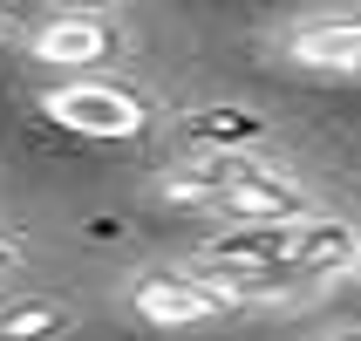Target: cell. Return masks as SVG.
<instances>
[{
	"label": "cell",
	"mask_w": 361,
	"mask_h": 341,
	"mask_svg": "<svg viewBox=\"0 0 361 341\" xmlns=\"http://www.w3.org/2000/svg\"><path fill=\"white\" fill-rule=\"evenodd\" d=\"M48 123L75 130V137H143L150 130V96L130 89V82H109V76H75L41 96Z\"/></svg>",
	"instance_id": "1"
},
{
	"label": "cell",
	"mask_w": 361,
	"mask_h": 341,
	"mask_svg": "<svg viewBox=\"0 0 361 341\" xmlns=\"http://www.w3.org/2000/svg\"><path fill=\"white\" fill-rule=\"evenodd\" d=\"M123 301H130V314L143 328H171V335L178 328H212V321L232 314V301L204 280L198 266H143Z\"/></svg>",
	"instance_id": "2"
},
{
	"label": "cell",
	"mask_w": 361,
	"mask_h": 341,
	"mask_svg": "<svg viewBox=\"0 0 361 341\" xmlns=\"http://www.w3.org/2000/svg\"><path fill=\"white\" fill-rule=\"evenodd\" d=\"M123 48V20L102 14V7H68V14H48L27 35V61L41 68H61V76H89Z\"/></svg>",
	"instance_id": "3"
},
{
	"label": "cell",
	"mask_w": 361,
	"mask_h": 341,
	"mask_svg": "<svg viewBox=\"0 0 361 341\" xmlns=\"http://www.w3.org/2000/svg\"><path fill=\"white\" fill-rule=\"evenodd\" d=\"M280 61L314 68V76H355L361 68V14L355 7H341V14H300L280 35Z\"/></svg>",
	"instance_id": "4"
},
{
	"label": "cell",
	"mask_w": 361,
	"mask_h": 341,
	"mask_svg": "<svg viewBox=\"0 0 361 341\" xmlns=\"http://www.w3.org/2000/svg\"><path fill=\"white\" fill-rule=\"evenodd\" d=\"M361 260V239H355V225L348 219H300L293 225V253H286V287L300 294V287H334L348 280Z\"/></svg>",
	"instance_id": "5"
},
{
	"label": "cell",
	"mask_w": 361,
	"mask_h": 341,
	"mask_svg": "<svg viewBox=\"0 0 361 341\" xmlns=\"http://www.w3.org/2000/svg\"><path fill=\"white\" fill-rule=\"evenodd\" d=\"M184 143L198 150V157H252V143H266V123L239 102H212V109H191L178 123Z\"/></svg>",
	"instance_id": "6"
},
{
	"label": "cell",
	"mask_w": 361,
	"mask_h": 341,
	"mask_svg": "<svg viewBox=\"0 0 361 341\" xmlns=\"http://www.w3.org/2000/svg\"><path fill=\"white\" fill-rule=\"evenodd\" d=\"M75 328V307L55 301V294H20V301L0 307V341H55Z\"/></svg>",
	"instance_id": "7"
},
{
	"label": "cell",
	"mask_w": 361,
	"mask_h": 341,
	"mask_svg": "<svg viewBox=\"0 0 361 341\" xmlns=\"http://www.w3.org/2000/svg\"><path fill=\"white\" fill-rule=\"evenodd\" d=\"M14 260H20V253H14L7 239H0V273H14Z\"/></svg>",
	"instance_id": "8"
},
{
	"label": "cell",
	"mask_w": 361,
	"mask_h": 341,
	"mask_svg": "<svg viewBox=\"0 0 361 341\" xmlns=\"http://www.w3.org/2000/svg\"><path fill=\"white\" fill-rule=\"evenodd\" d=\"M334 341H361V335H355V328H341V335H334Z\"/></svg>",
	"instance_id": "9"
},
{
	"label": "cell",
	"mask_w": 361,
	"mask_h": 341,
	"mask_svg": "<svg viewBox=\"0 0 361 341\" xmlns=\"http://www.w3.org/2000/svg\"><path fill=\"white\" fill-rule=\"evenodd\" d=\"M0 35H7V14H0Z\"/></svg>",
	"instance_id": "10"
}]
</instances>
